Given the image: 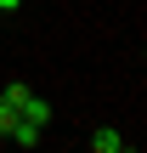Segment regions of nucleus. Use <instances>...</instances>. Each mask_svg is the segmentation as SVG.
Wrapping results in <instances>:
<instances>
[{
	"label": "nucleus",
	"mask_w": 147,
	"mask_h": 153,
	"mask_svg": "<svg viewBox=\"0 0 147 153\" xmlns=\"http://www.w3.org/2000/svg\"><path fill=\"white\" fill-rule=\"evenodd\" d=\"M17 119H28V125H40V131H45V125H51V102H45L40 91H28V97L17 102Z\"/></svg>",
	"instance_id": "1"
},
{
	"label": "nucleus",
	"mask_w": 147,
	"mask_h": 153,
	"mask_svg": "<svg viewBox=\"0 0 147 153\" xmlns=\"http://www.w3.org/2000/svg\"><path fill=\"white\" fill-rule=\"evenodd\" d=\"M125 148V136L113 131V125H102V131H91V153H119Z\"/></svg>",
	"instance_id": "2"
},
{
	"label": "nucleus",
	"mask_w": 147,
	"mask_h": 153,
	"mask_svg": "<svg viewBox=\"0 0 147 153\" xmlns=\"http://www.w3.org/2000/svg\"><path fill=\"white\" fill-rule=\"evenodd\" d=\"M6 136H11L17 148H40V136H45V131H40V125H28V119H17V125H11Z\"/></svg>",
	"instance_id": "3"
},
{
	"label": "nucleus",
	"mask_w": 147,
	"mask_h": 153,
	"mask_svg": "<svg viewBox=\"0 0 147 153\" xmlns=\"http://www.w3.org/2000/svg\"><path fill=\"white\" fill-rule=\"evenodd\" d=\"M23 97H28V85H23V79H11V85H0V102H11V108H17Z\"/></svg>",
	"instance_id": "4"
},
{
	"label": "nucleus",
	"mask_w": 147,
	"mask_h": 153,
	"mask_svg": "<svg viewBox=\"0 0 147 153\" xmlns=\"http://www.w3.org/2000/svg\"><path fill=\"white\" fill-rule=\"evenodd\" d=\"M11 125H17V108H11V102H0V136H6Z\"/></svg>",
	"instance_id": "5"
},
{
	"label": "nucleus",
	"mask_w": 147,
	"mask_h": 153,
	"mask_svg": "<svg viewBox=\"0 0 147 153\" xmlns=\"http://www.w3.org/2000/svg\"><path fill=\"white\" fill-rule=\"evenodd\" d=\"M17 6H23V0H0V11H17Z\"/></svg>",
	"instance_id": "6"
},
{
	"label": "nucleus",
	"mask_w": 147,
	"mask_h": 153,
	"mask_svg": "<svg viewBox=\"0 0 147 153\" xmlns=\"http://www.w3.org/2000/svg\"><path fill=\"white\" fill-rule=\"evenodd\" d=\"M119 153H136V148H119Z\"/></svg>",
	"instance_id": "7"
}]
</instances>
